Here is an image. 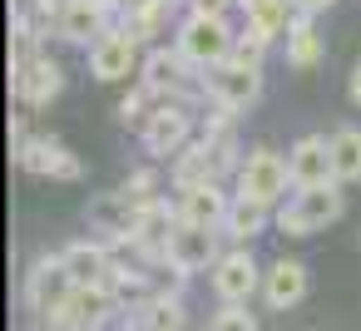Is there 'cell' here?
<instances>
[{
    "label": "cell",
    "mask_w": 361,
    "mask_h": 331,
    "mask_svg": "<svg viewBox=\"0 0 361 331\" xmlns=\"http://www.w3.org/2000/svg\"><path fill=\"white\" fill-rule=\"evenodd\" d=\"M233 45H238V35L228 30V20L223 15H198V11H188V20L178 25V35H173V50L193 65V70H218L223 60H233Z\"/></svg>",
    "instance_id": "obj_1"
},
{
    "label": "cell",
    "mask_w": 361,
    "mask_h": 331,
    "mask_svg": "<svg viewBox=\"0 0 361 331\" xmlns=\"http://www.w3.org/2000/svg\"><path fill=\"white\" fill-rule=\"evenodd\" d=\"M144 94L154 99H173V104H188L193 94H208V80L203 70H193L178 50H149L144 55Z\"/></svg>",
    "instance_id": "obj_2"
},
{
    "label": "cell",
    "mask_w": 361,
    "mask_h": 331,
    "mask_svg": "<svg viewBox=\"0 0 361 331\" xmlns=\"http://www.w3.org/2000/svg\"><path fill=\"white\" fill-rule=\"evenodd\" d=\"M341 218V183H326V188H297L282 208H277V227L287 237H312L322 232L326 223Z\"/></svg>",
    "instance_id": "obj_3"
},
{
    "label": "cell",
    "mask_w": 361,
    "mask_h": 331,
    "mask_svg": "<svg viewBox=\"0 0 361 331\" xmlns=\"http://www.w3.org/2000/svg\"><path fill=\"white\" fill-rule=\"evenodd\" d=\"M287 183H292L287 158L272 154V149H252L243 158V168H238V198H252L262 208H277L287 198Z\"/></svg>",
    "instance_id": "obj_4"
},
{
    "label": "cell",
    "mask_w": 361,
    "mask_h": 331,
    "mask_svg": "<svg viewBox=\"0 0 361 331\" xmlns=\"http://www.w3.org/2000/svg\"><path fill=\"white\" fill-rule=\"evenodd\" d=\"M70 296H75V277H70L65 257H40V262L30 267V277H25V301H30V311L50 326V321L65 311Z\"/></svg>",
    "instance_id": "obj_5"
},
{
    "label": "cell",
    "mask_w": 361,
    "mask_h": 331,
    "mask_svg": "<svg viewBox=\"0 0 361 331\" xmlns=\"http://www.w3.org/2000/svg\"><path fill=\"white\" fill-rule=\"evenodd\" d=\"M188 134H193V109L188 104H159V109H149V119H144V129H139V139H144V149L154 154V158H178L183 149H188Z\"/></svg>",
    "instance_id": "obj_6"
},
{
    "label": "cell",
    "mask_w": 361,
    "mask_h": 331,
    "mask_svg": "<svg viewBox=\"0 0 361 331\" xmlns=\"http://www.w3.org/2000/svg\"><path fill=\"white\" fill-rule=\"evenodd\" d=\"M149 203H139L134 193H99L94 203H90V227L99 232V242H134V227H139V213H144Z\"/></svg>",
    "instance_id": "obj_7"
},
{
    "label": "cell",
    "mask_w": 361,
    "mask_h": 331,
    "mask_svg": "<svg viewBox=\"0 0 361 331\" xmlns=\"http://www.w3.org/2000/svg\"><path fill=\"white\" fill-rule=\"evenodd\" d=\"M218 227H193V223H178V232H173V242H169V272H178V277H193V272H213L218 267Z\"/></svg>",
    "instance_id": "obj_8"
},
{
    "label": "cell",
    "mask_w": 361,
    "mask_h": 331,
    "mask_svg": "<svg viewBox=\"0 0 361 331\" xmlns=\"http://www.w3.org/2000/svg\"><path fill=\"white\" fill-rule=\"evenodd\" d=\"M213 292H218L223 306H247V296L262 292V272H257V262H252L247 247H233V252L218 257V267H213Z\"/></svg>",
    "instance_id": "obj_9"
},
{
    "label": "cell",
    "mask_w": 361,
    "mask_h": 331,
    "mask_svg": "<svg viewBox=\"0 0 361 331\" xmlns=\"http://www.w3.org/2000/svg\"><path fill=\"white\" fill-rule=\"evenodd\" d=\"M16 163L25 173H35V178H55V183H75L85 173L80 158L60 139H25V144H16Z\"/></svg>",
    "instance_id": "obj_10"
},
{
    "label": "cell",
    "mask_w": 361,
    "mask_h": 331,
    "mask_svg": "<svg viewBox=\"0 0 361 331\" xmlns=\"http://www.w3.org/2000/svg\"><path fill=\"white\" fill-rule=\"evenodd\" d=\"M114 311H119L114 292H104V287H75V296L65 301V311H60L50 326H60V331H104V326L114 321ZM50 326H45V331H50Z\"/></svg>",
    "instance_id": "obj_11"
},
{
    "label": "cell",
    "mask_w": 361,
    "mask_h": 331,
    "mask_svg": "<svg viewBox=\"0 0 361 331\" xmlns=\"http://www.w3.org/2000/svg\"><path fill=\"white\" fill-rule=\"evenodd\" d=\"M208 80V99L213 104H223V109H247L257 94H262V75L252 70V65H238V60H223L218 70H208L203 75Z\"/></svg>",
    "instance_id": "obj_12"
},
{
    "label": "cell",
    "mask_w": 361,
    "mask_h": 331,
    "mask_svg": "<svg viewBox=\"0 0 361 331\" xmlns=\"http://www.w3.org/2000/svg\"><path fill=\"white\" fill-rule=\"evenodd\" d=\"M287 173H292V188H326V183H336V168H331V139H322V134L297 139L292 154H287Z\"/></svg>",
    "instance_id": "obj_13"
},
{
    "label": "cell",
    "mask_w": 361,
    "mask_h": 331,
    "mask_svg": "<svg viewBox=\"0 0 361 331\" xmlns=\"http://www.w3.org/2000/svg\"><path fill=\"white\" fill-rule=\"evenodd\" d=\"M178 208H169L164 198H154L144 213H139V227H134V252H144V262H169V242L178 232Z\"/></svg>",
    "instance_id": "obj_14"
},
{
    "label": "cell",
    "mask_w": 361,
    "mask_h": 331,
    "mask_svg": "<svg viewBox=\"0 0 361 331\" xmlns=\"http://www.w3.org/2000/svg\"><path fill=\"white\" fill-rule=\"evenodd\" d=\"M60 257H65V267H70L75 287H104V292H109V282H114V272H119V262H114L109 242H99V237L70 242Z\"/></svg>",
    "instance_id": "obj_15"
},
{
    "label": "cell",
    "mask_w": 361,
    "mask_h": 331,
    "mask_svg": "<svg viewBox=\"0 0 361 331\" xmlns=\"http://www.w3.org/2000/svg\"><path fill=\"white\" fill-rule=\"evenodd\" d=\"M11 85H16V99H20V104L45 109L50 99H60V89H65V70H60L50 55H40V60H35V65H25Z\"/></svg>",
    "instance_id": "obj_16"
},
{
    "label": "cell",
    "mask_w": 361,
    "mask_h": 331,
    "mask_svg": "<svg viewBox=\"0 0 361 331\" xmlns=\"http://www.w3.org/2000/svg\"><path fill=\"white\" fill-rule=\"evenodd\" d=\"M134 55H139V40L119 25V30H109L94 50H90V70H94V80H124L129 70H134Z\"/></svg>",
    "instance_id": "obj_17"
},
{
    "label": "cell",
    "mask_w": 361,
    "mask_h": 331,
    "mask_svg": "<svg viewBox=\"0 0 361 331\" xmlns=\"http://www.w3.org/2000/svg\"><path fill=\"white\" fill-rule=\"evenodd\" d=\"M302 296H307V267H302V262L282 257V262H272V267L262 272V301H267L272 311H287V306H297Z\"/></svg>",
    "instance_id": "obj_18"
},
{
    "label": "cell",
    "mask_w": 361,
    "mask_h": 331,
    "mask_svg": "<svg viewBox=\"0 0 361 331\" xmlns=\"http://www.w3.org/2000/svg\"><path fill=\"white\" fill-rule=\"evenodd\" d=\"M173 208H178L183 223H193V227H218V232H223V218H228L233 198L223 193V183H213V188H188V193H178Z\"/></svg>",
    "instance_id": "obj_19"
},
{
    "label": "cell",
    "mask_w": 361,
    "mask_h": 331,
    "mask_svg": "<svg viewBox=\"0 0 361 331\" xmlns=\"http://www.w3.org/2000/svg\"><path fill=\"white\" fill-rule=\"evenodd\" d=\"M109 11H104V0H70V15H65V30H60V40H70V45H99L109 30Z\"/></svg>",
    "instance_id": "obj_20"
},
{
    "label": "cell",
    "mask_w": 361,
    "mask_h": 331,
    "mask_svg": "<svg viewBox=\"0 0 361 331\" xmlns=\"http://www.w3.org/2000/svg\"><path fill=\"white\" fill-rule=\"evenodd\" d=\"M129 331H183V306L164 292V296H149L139 306H129Z\"/></svg>",
    "instance_id": "obj_21"
},
{
    "label": "cell",
    "mask_w": 361,
    "mask_h": 331,
    "mask_svg": "<svg viewBox=\"0 0 361 331\" xmlns=\"http://www.w3.org/2000/svg\"><path fill=\"white\" fill-rule=\"evenodd\" d=\"M238 6H243L247 25H252V30H262L267 40L287 35V30H292V20H297V11H292V0H238Z\"/></svg>",
    "instance_id": "obj_22"
},
{
    "label": "cell",
    "mask_w": 361,
    "mask_h": 331,
    "mask_svg": "<svg viewBox=\"0 0 361 331\" xmlns=\"http://www.w3.org/2000/svg\"><path fill=\"white\" fill-rule=\"evenodd\" d=\"M267 213H272V208H262V203L233 193V208H228V218H223V237H233L238 247H247V242L267 227Z\"/></svg>",
    "instance_id": "obj_23"
},
{
    "label": "cell",
    "mask_w": 361,
    "mask_h": 331,
    "mask_svg": "<svg viewBox=\"0 0 361 331\" xmlns=\"http://www.w3.org/2000/svg\"><path fill=\"white\" fill-rule=\"evenodd\" d=\"M317 60H322V35H317V25L307 15H297L292 30H287V65L292 70H312Z\"/></svg>",
    "instance_id": "obj_24"
},
{
    "label": "cell",
    "mask_w": 361,
    "mask_h": 331,
    "mask_svg": "<svg viewBox=\"0 0 361 331\" xmlns=\"http://www.w3.org/2000/svg\"><path fill=\"white\" fill-rule=\"evenodd\" d=\"M331 168H336V183H356L361 178V129H336L331 134Z\"/></svg>",
    "instance_id": "obj_25"
},
{
    "label": "cell",
    "mask_w": 361,
    "mask_h": 331,
    "mask_svg": "<svg viewBox=\"0 0 361 331\" xmlns=\"http://www.w3.org/2000/svg\"><path fill=\"white\" fill-rule=\"evenodd\" d=\"M20 15L30 20L35 35H50V30L60 35V30H65V15H70V0H30Z\"/></svg>",
    "instance_id": "obj_26"
},
{
    "label": "cell",
    "mask_w": 361,
    "mask_h": 331,
    "mask_svg": "<svg viewBox=\"0 0 361 331\" xmlns=\"http://www.w3.org/2000/svg\"><path fill=\"white\" fill-rule=\"evenodd\" d=\"M267 45H272V40H267L262 30L243 25V30H238V45H233V60H238V65H252V70H257V65H262V50H267Z\"/></svg>",
    "instance_id": "obj_27"
},
{
    "label": "cell",
    "mask_w": 361,
    "mask_h": 331,
    "mask_svg": "<svg viewBox=\"0 0 361 331\" xmlns=\"http://www.w3.org/2000/svg\"><path fill=\"white\" fill-rule=\"evenodd\" d=\"M208 331H257V316H252L247 306H223V311L208 321Z\"/></svg>",
    "instance_id": "obj_28"
},
{
    "label": "cell",
    "mask_w": 361,
    "mask_h": 331,
    "mask_svg": "<svg viewBox=\"0 0 361 331\" xmlns=\"http://www.w3.org/2000/svg\"><path fill=\"white\" fill-rule=\"evenodd\" d=\"M154 183H159V178H154L149 168H139V173H129V183H124V193H134L139 203H154Z\"/></svg>",
    "instance_id": "obj_29"
},
{
    "label": "cell",
    "mask_w": 361,
    "mask_h": 331,
    "mask_svg": "<svg viewBox=\"0 0 361 331\" xmlns=\"http://www.w3.org/2000/svg\"><path fill=\"white\" fill-rule=\"evenodd\" d=\"M188 6L198 15H228V6H238V0H188Z\"/></svg>",
    "instance_id": "obj_30"
},
{
    "label": "cell",
    "mask_w": 361,
    "mask_h": 331,
    "mask_svg": "<svg viewBox=\"0 0 361 331\" xmlns=\"http://www.w3.org/2000/svg\"><path fill=\"white\" fill-rule=\"evenodd\" d=\"M331 6H336V0H292V11H297V15H307V20H312V15H322V11H331Z\"/></svg>",
    "instance_id": "obj_31"
},
{
    "label": "cell",
    "mask_w": 361,
    "mask_h": 331,
    "mask_svg": "<svg viewBox=\"0 0 361 331\" xmlns=\"http://www.w3.org/2000/svg\"><path fill=\"white\" fill-rule=\"evenodd\" d=\"M139 6H149V0H104V11H109V15H124V20H129Z\"/></svg>",
    "instance_id": "obj_32"
},
{
    "label": "cell",
    "mask_w": 361,
    "mask_h": 331,
    "mask_svg": "<svg viewBox=\"0 0 361 331\" xmlns=\"http://www.w3.org/2000/svg\"><path fill=\"white\" fill-rule=\"evenodd\" d=\"M346 94H351V104L361 109V60H356V70H351V85H346Z\"/></svg>",
    "instance_id": "obj_33"
},
{
    "label": "cell",
    "mask_w": 361,
    "mask_h": 331,
    "mask_svg": "<svg viewBox=\"0 0 361 331\" xmlns=\"http://www.w3.org/2000/svg\"><path fill=\"white\" fill-rule=\"evenodd\" d=\"M25 6H30V0H16V11H25Z\"/></svg>",
    "instance_id": "obj_34"
},
{
    "label": "cell",
    "mask_w": 361,
    "mask_h": 331,
    "mask_svg": "<svg viewBox=\"0 0 361 331\" xmlns=\"http://www.w3.org/2000/svg\"><path fill=\"white\" fill-rule=\"evenodd\" d=\"M164 6H173V0H164Z\"/></svg>",
    "instance_id": "obj_35"
}]
</instances>
